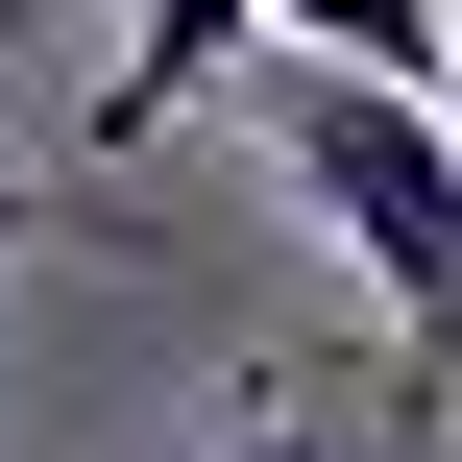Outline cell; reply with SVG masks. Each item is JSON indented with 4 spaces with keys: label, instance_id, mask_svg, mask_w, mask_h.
Returning a JSON list of instances; mask_svg holds the SVG:
<instances>
[{
    "label": "cell",
    "instance_id": "obj_1",
    "mask_svg": "<svg viewBox=\"0 0 462 462\" xmlns=\"http://www.w3.org/2000/svg\"><path fill=\"white\" fill-rule=\"evenodd\" d=\"M268 146H292V195L341 219V268L414 317V365L462 390V97L341 73V49H268Z\"/></svg>",
    "mask_w": 462,
    "mask_h": 462
},
{
    "label": "cell",
    "instance_id": "obj_2",
    "mask_svg": "<svg viewBox=\"0 0 462 462\" xmlns=\"http://www.w3.org/2000/svg\"><path fill=\"white\" fill-rule=\"evenodd\" d=\"M244 49H268V0H146V24H122V73H97V146H146V122H195V97L244 73Z\"/></svg>",
    "mask_w": 462,
    "mask_h": 462
},
{
    "label": "cell",
    "instance_id": "obj_3",
    "mask_svg": "<svg viewBox=\"0 0 462 462\" xmlns=\"http://www.w3.org/2000/svg\"><path fill=\"white\" fill-rule=\"evenodd\" d=\"M268 49H341V73H414V97H462V24H439V0H268Z\"/></svg>",
    "mask_w": 462,
    "mask_h": 462
},
{
    "label": "cell",
    "instance_id": "obj_4",
    "mask_svg": "<svg viewBox=\"0 0 462 462\" xmlns=\"http://www.w3.org/2000/svg\"><path fill=\"white\" fill-rule=\"evenodd\" d=\"M219 462H341V439H317V414H244V439H219Z\"/></svg>",
    "mask_w": 462,
    "mask_h": 462
},
{
    "label": "cell",
    "instance_id": "obj_5",
    "mask_svg": "<svg viewBox=\"0 0 462 462\" xmlns=\"http://www.w3.org/2000/svg\"><path fill=\"white\" fill-rule=\"evenodd\" d=\"M390 462H462V439H390Z\"/></svg>",
    "mask_w": 462,
    "mask_h": 462
},
{
    "label": "cell",
    "instance_id": "obj_6",
    "mask_svg": "<svg viewBox=\"0 0 462 462\" xmlns=\"http://www.w3.org/2000/svg\"><path fill=\"white\" fill-rule=\"evenodd\" d=\"M0 244H24V195H0Z\"/></svg>",
    "mask_w": 462,
    "mask_h": 462
}]
</instances>
